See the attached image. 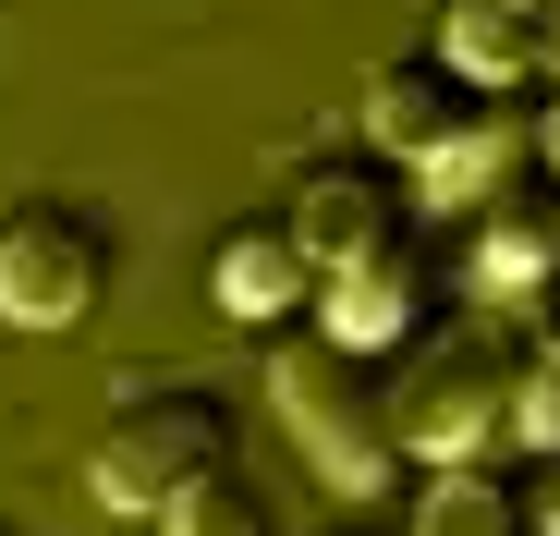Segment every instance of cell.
I'll list each match as a JSON object with an SVG mask.
<instances>
[{"instance_id":"obj_1","label":"cell","mask_w":560,"mask_h":536,"mask_svg":"<svg viewBox=\"0 0 560 536\" xmlns=\"http://www.w3.org/2000/svg\"><path fill=\"white\" fill-rule=\"evenodd\" d=\"M268 403H280V427L305 439V464L341 488V500H365V488H390V403H378V366L365 353H341V341H317V329H293L268 353Z\"/></svg>"},{"instance_id":"obj_2","label":"cell","mask_w":560,"mask_h":536,"mask_svg":"<svg viewBox=\"0 0 560 536\" xmlns=\"http://www.w3.org/2000/svg\"><path fill=\"white\" fill-rule=\"evenodd\" d=\"M232 464V415L208 403V391H135L110 427H98V452H85V500H98V512H171L183 488H196V476H220Z\"/></svg>"},{"instance_id":"obj_3","label":"cell","mask_w":560,"mask_h":536,"mask_svg":"<svg viewBox=\"0 0 560 536\" xmlns=\"http://www.w3.org/2000/svg\"><path fill=\"white\" fill-rule=\"evenodd\" d=\"M500 391H512V353H500V329H427L415 341V366L402 378H378V403H390V452H415V464H476L488 439H500Z\"/></svg>"},{"instance_id":"obj_4","label":"cell","mask_w":560,"mask_h":536,"mask_svg":"<svg viewBox=\"0 0 560 536\" xmlns=\"http://www.w3.org/2000/svg\"><path fill=\"white\" fill-rule=\"evenodd\" d=\"M98 293H110V232L85 208L37 196V208L0 220V329H37L49 341L73 317H98Z\"/></svg>"},{"instance_id":"obj_5","label":"cell","mask_w":560,"mask_h":536,"mask_svg":"<svg viewBox=\"0 0 560 536\" xmlns=\"http://www.w3.org/2000/svg\"><path fill=\"white\" fill-rule=\"evenodd\" d=\"M280 232L305 244L317 281H329V268H365V256L402 244V184H390L378 159H317L305 184H293V208H280Z\"/></svg>"},{"instance_id":"obj_6","label":"cell","mask_w":560,"mask_h":536,"mask_svg":"<svg viewBox=\"0 0 560 536\" xmlns=\"http://www.w3.org/2000/svg\"><path fill=\"white\" fill-rule=\"evenodd\" d=\"M305 293H317V268H305V244L280 232V220H232V232L208 244V305H220V317L280 329V317H305Z\"/></svg>"},{"instance_id":"obj_7","label":"cell","mask_w":560,"mask_h":536,"mask_svg":"<svg viewBox=\"0 0 560 536\" xmlns=\"http://www.w3.org/2000/svg\"><path fill=\"white\" fill-rule=\"evenodd\" d=\"M463 110H476V85H463L439 49H390L378 73H365V135H378V159H402V171H415Z\"/></svg>"},{"instance_id":"obj_8","label":"cell","mask_w":560,"mask_h":536,"mask_svg":"<svg viewBox=\"0 0 560 536\" xmlns=\"http://www.w3.org/2000/svg\"><path fill=\"white\" fill-rule=\"evenodd\" d=\"M305 305H317V341H341V353H390V341H415L427 268L390 244V256H365V268H329V281H317Z\"/></svg>"},{"instance_id":"obj_9","label":"cell","mask_w":560,"mask_h":536,"mask_svg":"<svg viewBox=\"0 0 560 536\" xmlns=\"http://www.w3.org/2000/svg\"><path fill=\"white\" fill-rule=\"evenodd\" d=\"M512 159H524V123L476 98V110H463V123H451V135L415 159V208H427V220H451V208H488V196L512 184Z\"/></svg>"},{"instance_id":"obj_10","label":"cell","mask_w":560,"mask_h":536,"mask_svg":"<svg viewBox=\"0 0 560 536\" xmlns=\"http://www.w3.org/2000/svg\"><path fill=\"white\" fill-rule=\"evenodd\" d=\"M560 268V184L548 196H524V184H500L488 208H476V293H500V305H524L536 281Z\"/></svg>"},{"instance_id":"obj_11","label":"cell","mask_w":560,"mask_h":536,"mask_svg":"<svg viewBox=\"0 0 560 536\" xmlns=\"http://www.w3.org/2000/svg\"><path fill=\"white\" fill-rule=\"evenodd\" d=\"M427 49H439L463 85H476V98H500V85L536 73V0H451Z\"/></svg>"},{"instance_id":"obj_12","label":"cell","mask_w":560,"mask_h":536,"mask_svg":"<svg viewBox=\"0 0 560 536\" xmlns=\"http://www.w3.org/2000/svg\"><path fill=\"white\" fill-rule=\"evenodd\" d=\"M402 536H524V512H512V488H500V476H476V464H439Z\"/></svg>"},{"instance_id":"obj_13","label":"cell","mask_w":560,"mask_h":536,"mask_svg":"<svg viewBox=\"0 0 560 536\" xmlns=\"http://www.w3.org/2000/svg\"><path fill=\"white\" fill-rule=\"evenodd\" d=\"M500 439H512L524 464H560V366H548V353H524V366H512V391H500Z\"/></svg>"},{"instance_id":"obj_14","label":"cell","mask_w":560,"mask_h":536,"mask_svg":"<svg viewBox=\"0 0 560 536\" xmlns=\"http://www.w3.org/2000/svg\"><path fill=\"white\" fill-rule=\"evenodd\" d=\"M159 536H268V500L220 464V476H196V488H183L171 512H159Z\"/></svg>"},{"instance_id":"obj_15","label":"cell","mask_w":560,"mask_h":536,"mask_svg":"<svg viewBox=\"0 0 560 536\" xmlns=\"http://www.w3.org/2000/svg\"><path fill=\"white\" fill-rule=\"evenodd\" d=\"M524 341H536V353H548V366H560V268H548V281H536V293H524Z\"/></svg>"},{"instance_id":"obj_16","label":"cell","mask_w":560,"mask_h":536,"mask_svg":"<svg viewBox=\"0 0 560 536\" xmlns=\"http://www.w3.org/2000/svg\"><path fill=\"white\" fill-rule=\"evenodd\" d=\"M536 73H560V0H536Z\"/></svg>"},{"instance_id":"obj_17","label":"cell","mask_w":560,"mask_h":536,"mask_svg":"<svg viewBox=\"0 0 560 536\" xmlns=\"http://www.w3.org/2000/svg\"><path fill=\"white\" fill-rule=\"evenodd\" d=\"M536 171H548V184H560V98L536 110Z\"/></svg>"},{"instance_id":"obj_18","label":"cell","mask_w":560,"mask_h":536,"mask_svg":"<svg viewBox=\"0 0 560 536\" xmlns=\"http://www.w3.org/2000/svg\"><path fill=\"white\" fill-rule=\"evenodd\" d=\"M536 536H560V464L536 476Z\"/></svg>"}]
</instances>
